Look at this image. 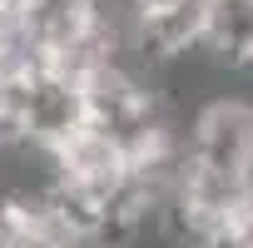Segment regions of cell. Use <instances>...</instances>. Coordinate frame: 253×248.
Here are the masks:
<instances>
[{
	"mask_svg": "<svg viewBox=\"0 0 253 248\" xmlns=\"http://www.w3.org/2000/svg\"><path fill=\"white\" fill-rule=\"evenodd\" d=\"M189 159L204 169H218V174L253 179V104H238V99L209 104L194 124Z\"/></svg>",
	"mask_w": 253,
	"mask_h": 248,
	"instance_id": "obj_1",
	"label": "cell"
},
{
	"mask_svg": "<svg viewBox=\"0 0 253 248\" xmlns=\"http://www.w3.org/2000/svg\"><path fill=\"white\" fill-rule=\"evenodd\" d=\"M20 20H25L30 50L45 65L65 60L75 45H84L89 35L104 30L94 0H20Z\"/></svg>",
	"mask_w": 253,
	"mask_h": 248,
	"instance_id": "obj_2",
	"label": "cell"
}]
</instances>
